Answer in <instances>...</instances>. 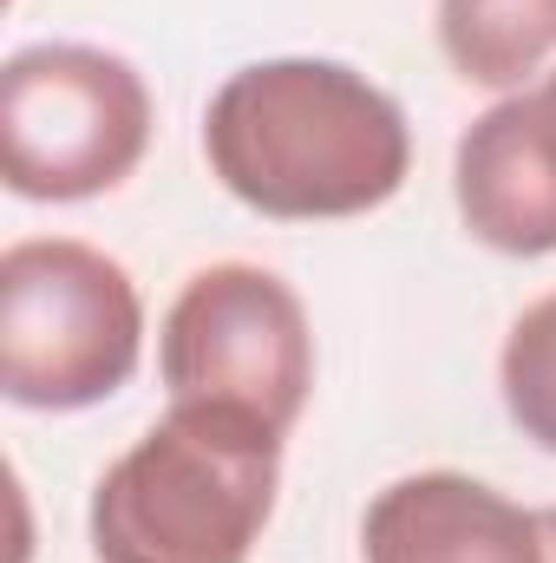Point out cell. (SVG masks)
Returning a JSON list of instances; mask_svg holds the SVG:
<instances>
[{"mask_svg":"<svg viewBox=\"0 0 556 563\" xmlns=\"http://www.w3.org/2000/svg\"><path fill=\"white\" fill-rule=\"evenodd\" d=\"M210 177L269 223H347L413 177L407 106L347 59L276 53L236 66L203 106Z\"/></svg>","mask_w":556,"mask_h":563,"instance_id":"cell-1","label":"cell"},{"mask_svg":"<svg viewBox=\"0 0 556 563\" xmlns=\"http://www.w3.org/2000/svg\"><path fill=\"white\" fill-rule=\"evenodd\" d=\"M288 432L170 400L92 485V558L99 563H249L281 498Z\"/></svg>","mask_w":556,"mask_h":563,"instance_id":"cell-2","label":"cell"},{"mask_svg":"<svg viewBox=\"0 0 556 563\" xmlns=\"http://www.w3.org/2000/svg\"><path fill=\"white\" fill-rule=\"evenodd\" d=\"M144 361V295L119 256L79 236L0 250V394L26 413H86Z\"/></svg>","mask_w":556,"mask_h":563,"instance_id":"cell-3","label":"cell"},{"mask_svg":"<svg viewBox=\"0 0 556 563\" xmlns=\"http://www.w3.org/2000/svg\"><path fill=\"white\" fill-rule=\"evenodd\" d=\"M144 73L92 40H40L0 66V177L26 203H92L151 151Z\"/></svg>","mask_w":556,"mask_h":563,"instance_id":"cell-4","label":"cell"},{"mask_svg":"<svg viewBox=\"0 0 556 563\" xmlns=\"http://www.w3.org/2000/svg\"><path fill=\"white\" fill-rule=\"evenodd\" d=\"M157 380L170 400L230 407L294 432L314 394V321L276 269L210 263L164 308Z\"/></svg>","mask_w":556,"mask_h":563,"instance_id":"cell-5","label":"cell"},{"mask_svg":"<svg viewBox=\"0 0 556 563\" xmlns=\"http://www.w3.org/2000/svg\"><path fill=\"white\" fill-rule=\"evenodd\" d=\"M452 203L471 243L498 256H556V79L485 106L452 151Z\"/></svg>","mask_w":556,"mask_h":563,"instance_id":"cell-6","label":"cell"},{"mask_svg":"<svg viewBox=\"0 0 556 563\" xmlns=\"http://www.w3.org/2000/svg\"><path fill=\"white\" fill-rule=\"evenodd\" d=\"M360 563H556V505H524L471 472H407L374 492Z\"/></svg>","mask_w":556,"mask_h":563,"instance_id":"cell-7","label":"cell"},{"mask_svg":"<svg viewBox=\"0 0 556 563\" xmlns=\"http://www.w3.org/2000/svg\"><path fill=\"white\" fill-rule=\"evenodd\" d=\"M432 33L445 66L478 92H524L556 66V0H438Z\"/></svg>","mask_w":556,"mask_h":563,"instance_id":"cell-8","label":"cell"},{"mask_svg":"<svg viewBox=\"0 0 556 563\" xmlns=\"http://www.w3.org/2000/svg\"><path fill=\"white\" fill-rule=\"evenodd\" d=\"M498 394H504L511 426H518L537 452L556 459V288L537 295V301L511 321V334H504V347H498Z\"/></svg>","mask_w":556,"mask_h":563,"instance_id":"cell-9","label":"cell"},{"mask_svg":"<svg viewBox=\"0 0 556 563\" xmlns=\"http://www.w3.org/2000/svg\"><path fill=\"white\" fill-rule=\"evenodd\" d=\"M551 79H556V66H551Z\"/></svg>","mask_w":556,"mask_h":563,"instance_id":"cell-10","label":"cell"}]
</instances>
